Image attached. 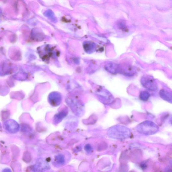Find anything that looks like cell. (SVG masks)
<instances>
[{"label": "cell", "instance_id": "cell-8", "mask_svg": "<svg viewBox=\"0 0 172 172\" xmlns=\"http://www.w3.org/2000/svg\"><path fill=\"white\" fill-rule=\"evenodd\" d=\"M2 172H11V171L10 169L6 168L3 170Z\"/></svg>", "mask_w": 172, "mask_h": 172}, {"label": "cell", "instance_id": "cell-7", "mask_svg": "<svg viewBox=\"0 0 172 172\" xmlns=\"http://www.w3.org/2000/svg\"><path fill=\"white\" fill-rule=\"evenodd\" d=\"M84 149L85 151L88 152H90L92 150V148L91 146L88 145L85 146Z\"/></svg>", "mask_w": 172, "mask_h": 172}, {"label": "cell", "instance_id": "cell-5", "mask_svg": "<svg viewBox=\"0 0 172 172\" xmlns=\"http://www.w3.org/2000/svg\"><path fill=\"white\" fill-rule=\"evenodd\" d=\"M149 93L147 91H142L140 93V99L143 101H147L150 97Z\"/></svg>", "mask_w": 172, "mask_h": 172}, {"label": "cell", "instance_id": "cell-6", "mask_svg": "<svg viewBox=\"0 0 172 172\" xmlns=\"http://www.w3.org/2000/svg\"><path fill=\"white\" fill-rule=\"evenodd\" d=\"M56 161L60 164H64L65 162L64 158L63 156L59 155L56 157Z\"/></svg>", "mask_w": 172, "mask_h": 172}, {"label": "cell", "instance_id": "cell-3", "mask_svg": "<svg viewBox=\"0 0 172 172\" xmlns=\"http://www.w3.org/2000/svg\"><path fill=\"white\" fill-rule=\"evenodd\" d=\"M140 82L143 87L148 90L155 91L157 89V84L153 77L149 76L143 77Z\"/></svg>", "mask_w": 172, "mask_h": 172}, {"label": "cell", "instance_id": "cell-2", "mask_svg": "<svg viewBox=\"0 0 172 172\" xmlns=\"http://www.w3.org/2000/svg\"><path fill=\"white\" fill-rule=\"evenodd\" d=\"M136 129L139 133L147 136L155 134L159 130L158 127L154 122L148 120L140 123Z\"/></svg>", "mask_w": 172, "mask_h": 172}, {"label": "cell", "instance_id": "cell-1", "mask_svg": "<svg viewBox=\"0 0 172 172\" xmlns=\"http://www.w3.org/2000/svg\"><path fill=\"white\" fill-rule=\"evenodd\" d=\"M108 134L111 138L117 139H124L129 138L131 136L130 129L125 126L116 125L109 129Z\"/></svg>", "mask_w": 172, "mask_h": 172}, {"label": "cell", "instance_id": "cell-4", "mask_svg": "<svg viewBox=\"0 0 172 172\" xmlns=\"http://www.w3.org/2000/svg\"><path fill=\"white\" fill-rule=\"evenodd\" d=\"M159 94L160 96L162 99L171 104L172 96L171 93L167 90L162 89L160 91Z\"/></svg>", "mask_w": 172, "mask_h": 172}]
</instances>
